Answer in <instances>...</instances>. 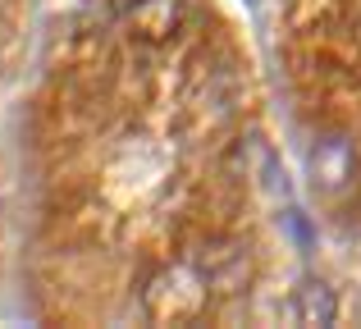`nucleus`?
Here are the masks:
<instances>
[{
	"label": "nucleus",
	"mask_w": 361,
	"mask_h": 329,
	"mask_svg": "<svg viewBox=\"0 0 361 329\" xmlns=\"http://www.w3.org/2000/svg\"><path fill=\"white\" fill-rule=\"evenodd\" d=\"M288 311H293V321H298V325L325 329V325L338 321V297H334V288H329L325 279H307V284L293 293Z\"/></svg>",
	"instance_id": "4"
},
{
	"label": "nucleus",
	"mask_w": 361,
	"mask_h": 329,
	"mask_svg": "<svg viewBox=\"0 0 361 329\" xmlns=\"http://www.w3.org/2000/svg\"><path fill=\"white\" fill-rule=\"evenodd\" d=\"M178 18H183V0H137L128 23L133 37H142V42H169Z\"/></svg>",
	"instance_id": "5"
},
{
	"label": "nucleus",
	"mask_w": 361,
	"mask_h": 329,
	"mask_svg": "<svg viewBox=\"0 0 361 329\" xmlns=\"http://www.w3.org/2000/svg\"><path fill=\"white\" fill-rule=\"evenodd\" d=\"M192 261L215 297H238L252 284V252L238 247V242H206Z\"/></svg>",
	"instance_id": "2"
},
{
	"label": "nucleus",
	"mask_w": 361,
	"mask_h": 329,
	"mask_svg": "<svg viewBox=\"0 0 361 329\" xmlns=\"http://www.w3.org/2000/svg\"><path fill=\"white\" fill-rule=\"evenodd\" d=\"M357 174V156L348 147V137H325V142L311 151V178H316L320 192H343Z\"/></svg>",
	"instance_id": "3"
},
{
	"label": "nucleus",
	"mask_w": 361,
	"mask_h": 329,
	"mask_svg": "<svg viewBox=\"0 0 361 329\" xmlns=\"http://www.w3.org/2000/svg\"><path fill=\"white\" fill-rule=\"evenodd\" d=\"M211 284L202 279V270H197V261H169V266H160L156 275L147 279V293H142V302H147V316L160 325H188L197 321V316L211 306Z\"/></svg>",
	"instance_id": "1"
}]
</instances>
